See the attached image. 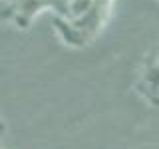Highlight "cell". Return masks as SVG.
<instances>
[{
    "label": "cell",
    "mask_w": 159,
    "mask_h": 149,
    "mask_svg": "<svg viewBox=\"0 0 159 149\" xmlns=\"http://www.w3.org/2000/svg\"><path fill=\"white\" fill-rule=\"evenodd\" d=\"M145 82H147V86L151 88L153 92H159V64H155V66H151L147 70Z\"/></svg>",
    "instance_id": "6da1fadb"
}]
</instances>
